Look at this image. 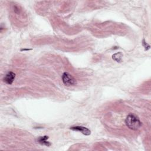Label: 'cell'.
<instances>
[{"label":"cell","instance_id":"obj_1","mask_svg":"<svg viewBox=\"0 0 151 151\" xmlns=\"http://www.w3.org/2000/svg\"><path fill=\"white\" fill-rule=\"evenodd\" d=\"M125 123L127 127L133 130H138L142 125L139 118L133 113L127 115L125 119Z\"/></svg>","mask_w":151,"mask_h":151},{"label":"cell","instance_id":"obj_2","mask_svg":"<svg viewBox=\"0 0 151 151\" xmlns=\"http://www.w3.org/2000/svg\"><path fill=\"white\" fill-rule=\"evenodd\" d=\"M61 78L64 84L67 86H74L77 83L76 80L74 78V77L68 72H64Z\"/></svg>","mask_w":151,"mask_h":151},{"label":"cell","instance_id":"obj_3","mask_svg":"<svg viewBox=\"0 0 151 151\" xmlns=\"http://www.w3.org/2000/svg\"><path fill=\"white\" fill-rule=\"evenodd\" d=\"M15 78V74L14 72H8L4 77V81L8 84H12Z\"/></svg>","mask_w":151,"mask_h":151},{"label":"cell","instance_id":"obj_4","mask_svg":"<svg viewBox=\"0 0 151 151\" xmlns=\"http://www.w3.org/2000/svg\"><path fill=\"white\" fill-rule=\"evenodd\" d=\"M70 129L73 130H76V131H78L82 133L83 134L88 136L91 133V131L87 127H83V126H73L70 127Z\"/></svg>","mask_w":151,"mask_h":151},{"label":"cell","instance_id":"obj_5","mask_svg":"<svg viewBox=\"0 0 151 151\" xmlns=\"http://www.w3.org/2000/svg\"><path fill=\"white\" fill-rule=\"evenodd\" d=\"M48 139V136H41L38 138V142L40 143L42 145H45L47 146H50L51 145V143H50L47 139Z\"/></svg>","mask_w":151,"mask_h":151},{"label":"cell","instance_id":"obj_6","mask_svg":"<svg viewBox=\"0 0 151 151\" xmlns=\"http://www.w3.org/2000/svg\"><path fill=\"white\" fill-rule=\"evenodd\" d=\"M122 57H123V54L120 52H119L114 54L112 55V58L116 62L121 63L122 61Z\"/></svg>","mask_w":151,"mask_h":151},{"label":"cell","instance_id":"obj_7","mask_svg":"<svg viewBox=\"0 0 151 151\" xmlns=\"http://www.w3.org/2000/svg\"><path fill=\"white\" fill-rule=\"evenodd\" d=\"M31 49H21V51H29V50H31Z\"/></svg>","mask_w":151,"mask_h":151}]
</instances>
